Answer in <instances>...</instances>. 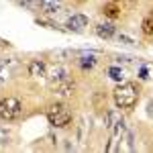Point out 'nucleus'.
<instances>
[{
  "mask_svg": "<svg viewBox=\"0 0 153 153\" xmlns=\"http://www.w3.org/2000/svg\"><path fill=\"white\" fill-rule=\"evenodd\" d=\"M112 100L114 106L120 110H129L139 102V86L133 82H123L118 84L117 88L112 90Z\"/></svg>",
  "mask_w": 153,
  "mask_h": 153,
  "instance_id": "1",
  "label": "nucleus"
},
{
  "mask_svg": "<svg viewBox=\"0 0 153 153\" xmlns=\"http://www.w3.org/2000/svg\"><path fill=\"white\" fill-rule=\"evenodd\" d=\"M45 117L53 129H65L71 123V112L65 102H51L45 108Z\"/></svg>",
  "mask_w": 153,
  "mask_h": 153,
  "instance_id": "2",
  "label": "nucleus"
},
{
  "mask_svg": "<svg viewBox=\"0 0 153 153\" xmlns=\"http://www.w3.org/2000/svg\"><path fill=\"white\" fill-rule=\"evenodd\" d=\"M23 117V102L14 96H4L0 98V120L4 123H14Z\"/></svg>",
  "mask_w": 153,
  "mask_h": 153,
  "instance_id": "3",
  "label": "nucleus"
},
{
  "mask_svg": "<svg viewBox=\"0 0 153 153\" xmlns=\"http://www.w3.org/2000/svg\"><path fill=\"white\" fill-rule=\"evenodd\" d=\"M51 86H53V90H55L59 96H71V94H74V90H76V82L71 80L70 76H68V78H63L61 82L51 84Z\"/></svg>",
  "mask_w": 153,
  "mask_h": 153,
  "instance_id": "4",
  "label": "nucleus"
},
{
  "mask_svg": "<svg viewBox=\"0 0 153 153\" xmlns=\"http://www.w3.org/2000/svg\"><path fill=\"white\" fill-rule=\"evenodd\" d=\"M27 70H29V76H33V78H47V63L45 61L33 59V61H29Z\"/></svg>",
  "mask_w": 153,
  "mask_h": 153,
  "instance_id": "5",
  "label": "nucleus"
},
{
  "mask_svg": "<svg viewBox=\"0 0 153 153\" xmlns=\"http://www.w3.org/2000/svg\"><path fill=\"white\" fill-rule=\"evenodd\" d=\"M86 27H88V16L82 14V12L71 14L70 19H68V29L70 31H84Z\"/></svg>",
  "mask_w": 153,
  "mask_h": 153,
  "instance_id": "6",
  "label": "nucleus"
},
{
  "mask_svg": "<svg viewBox=\"0 0 153 153\" xmlns=\"http://www.w3.org/2000/svg\"><path fill=\"white\" fill-rule=\"evenodd\" d=\"M70 74H68V70L63 68V65H47V78L51 84L55 82H61L63 78H68Z\"/></svg>",
  "mask_w": 153,
  "mask_h": 153,
  "instance_id": "7",
  "label": "nucleus"
},
{
  "mask_svg": "<svg viewBox=\"0 0 153 153\" xmlns=\"http://www.w3.org/2000/svg\"><path fill=\"white\" fill-rule=\"evenodd\" d=\"M39 8L45 14H55L61 10V0H39Z\"/></svg>",
  "mask_w": 153,
  "mask_h": 153,
  "instance_id": "8",
  "label": "nucleus"
},
{
  "mask_svg": "<svg viewBox=\"0 0 153 153\" xmlns=\"http://www.w3.org/2000/svg\"><path fill=\"white\" fill-rule=\"evenodd\" d=\"M102 14H104L106 19H110V21H117L120 19V6H118V2H106L104 6H102Z\"/></svg>",
  "mask_w": 153,
  "mask_h": 153,
  "instance_id": "9",
  "label": "nucleus"
},
{
  "mask_svg": "<svg viewBox=\"0 0 153 153\" xmlns=\"http://www.w3.org/2000/svg\"><path fill=\"white\" fill-rule=\"evenodd\" d=\"M117 33V29H114V25L112 23H100L96 25V35L100 37V39H112Z\"/></svg>",
  "mask_w": 153,
  "mask_h": 153,
  "instance_id": "10",
  "label": "nucleus"
},
{
  "mask_svg": "<svg viewBox=\"0 0 153 153\" xmlns=\"http://www.w3.org/2000/svg\"><path fill=\"white\" fill-rule=\"evenodd\" d=\"M141 33L145 37H153V16H145L141 21Z\"/></svg>",
  "mask_w": 153,
  "mask_h": 153,
  "instance_id": "11",
  "label": "nucleus"
},
{
  "mask_svg": "<svg viewBox=\"0 0 153 153\" xmlns=\"http://www.w3.org/2000/svg\"><path fill=\"white\" fill-rule=\"evenodd\" d=\"M78 63H80V68H82L84 71L92 70V68L96 65V57H94V55H82V57L78 59Z\"/></svg>",
  "mask_w": 153,
  "mask_h": 153,
  "instance_id": "12",
  "label": "nucleus"
},
{
  "mask_svg": "<svg viewBox=\"0 0 153 153\" xmlns=\"http://www.w3.org/2000/svg\"><path fill=\"white\" fill-rule=\"evenodd\" d=\"M117 123H118V120H117V112H114V110H106V114H104V125L108 127V129H112Z\"/></svg>",
  "mask_w": 153,
  "mask_h": 153,
  "instance_id": "13",
  "label": "nucleus"
},
{
  "mask_svg": "<svg viewBox=\"0 0 153 153\" xmlns=\"http://www.w3.org/2000/svg\"><path fill=\"white\" fill-rule=\"evenodd\" d=\"M19 4H21L23 8H27V10H33V12L41 10V8H39V0H19Z\"/></svg>",
  "mask_w": 153,
  "mask_h": 153,
  "instance_id": "14",
  "label": "nucleus"
},
{
  "mask_svg": "<svg viewBox=\"0 0 153 153\" xmlns=\"http://www.w3.org/2000/svg\"><path fill=\"white\" fill-rule=\"evenodd\" d=\"M104 102H106V98L100 94V92L94 94V108H104Z\"/></svg>",
  "mask_w": 153,
  "mask_h": 153,
  "instance_id": "15",
  "label": "nucleus"
},
{
  "mask_svg": "<svg viewBox=\"0 0 153 153\" xmlns=\"http://www.w3.org/2000/svg\"><path fill=\"white\" fill-rule=\"evenodd\" d=\"M108 74H110V78H114V80H123V78H125L123 70H118V68H110Z\"/></svg>",
  "mask_w": 153,
  "mask_h": 153,
  "instance_id": "16",
  "label": "nucleus"
},
{
  "mask_svg": "<svg viewBox=\"0 0 153 153\" xmlns=\"http://www.w3.org/2000/svg\"><path fill=\"white\" fill-rule=\"evenodd\" d=\"M118 41H123V43H127V45H131V43H133L129 37H125V35H118Z\"/></svg>",
  "mask_w": 153,
  "mask_h": 153,
  "instance_id": "17",
  "label": "nucleus"
},
{
  "mask_svg": "<svg viewBox=\"0 0 153 153\" xmlns=\"http://www.w3.org/2000/svg\"><path fill=\"white\" fill-rule=\"evenodd\" d=\"M76 4H84V2H88V0H74Z\"/></svg>",
  "mask_w": 153,
  "mask_h": 153,
  "instance_id": "18",
  "label": "nucleus"
},
{
  "mask_svg": "<svg viewBox=\"0 0 153 153\" xmlns=\"http://www.w3.org/2000/svg\"><path fill=\"white\" fill-rule=\"evenodd\" d=\"M149 16H153V8H151V10H149Z\"/></svg>",
  "mask_w": 153,
  "mask_h": 153,
  "instance_id": "19",
  "label": "nucleus"
},
{
  "mask_svg": "<svg viewBox=\"0 0 153 153\" xmlns=\"http://www.w3.org/2000/svg\"><path fill=\"white\" fill-rule=\"evenodd\" d=\"M112 2H120V0H112Z\"/></svg>",
  "mask_w": 153,
  "mask_h": 153,
  "instance_id": "20",
  "label": "nucleus"
}]
</instances>
